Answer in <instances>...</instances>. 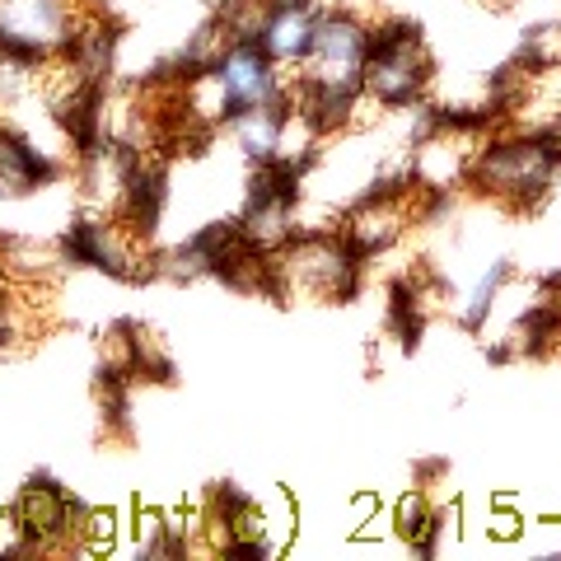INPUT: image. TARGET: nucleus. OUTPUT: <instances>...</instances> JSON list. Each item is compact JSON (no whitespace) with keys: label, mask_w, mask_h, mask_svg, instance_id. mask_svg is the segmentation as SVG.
<instances>
[{"label":"nucleus","mask_w":561,"mask_h":561,"mask_svg":"<svg viewBox=\"0 0 561 561\" xmlns=\"http://www.w3.org/2000/svg\"><path fill=\"white\" fill-rule=\"evenodd\" d=\"M435 80L431 47L412 20L370 24V61H365V103L383 113H412L426 103Z\"/></svg>","instance_id":"2"},{"label":"nucleus","mask_w":561,"mask_h":561,"mask_svg":"<svg viewBox=\"0 0 561 561\" xmlns=\"http://www.w3.org/2000/svg\"><path fill=\"white\" fill-rule=\"evenodd\" d=\"M323 0H272L267 20L257 28V47L280 66V70H300L305 57L313 51L319 38V20H323Z\"/></svg>","instance_id":"6"},{"label":"nucleus","mask_w":561,"mask_h":561,"mask_svg":"<svg viewBox=\"0 0 561 561\" xmlns=\"http://www.w3.org/2000/svg\"><path fill=\"white\" fill-rule=\"evenodd\" d=\"M61 257L76 267H94L113 280H146L154 276V249L146 239H136L127 225L108 210H90L76 216L61 234Z\"/></svg>","instance_id":"3"},{"label":"nucleus","mask_w":561,"mask_h":561,"mask_svg":"<svg viewBox=\"0 0 561 561\" xmlns=\"http://www.w3.org/2000/svg\"><path fill=\"white\" fill-rule=\"evenodd\" d=\"M515 61L529 70V76H552L561 70V14H548V20H534L519 33Z\"/></svg>","instance_id":"8"},{"label":"nucleus","mask_w":561,"mask_h":561,"mask_svg":"<svg viewBox=\"0 0 561 561\" xmlns=\"http://www.w3.org/2000/svg\"><path fill=\"white\" fill-rule=\"evenodd\" d=\"M542 290H548V295H557V300H561V267H557L552 276H542Z\"/></svg>","instance_id":"13"},{"label":"nucleus","mask_w":561,"mask_h":561,"mask_svg":"<svg viewBox=\"0 0 561 561\" xmlns=\"http://www.w3.org/2000/svg\"><path fill=\"white\" fill-rule=\"evenodd\" d=\"M61 179V164L38 150L20 127L0 122V197H28Z\"/></svg>","instance_id":"7"},{"label":"nucleus","mask_w":561,"mask_h":561,"mask_svg":"<svg viewBox=\"0 0 561 561\" xmlns=\"http://www.w3.org/2000/svg\"><path fill=\"white\" fill-rule=\"evenodd\" d=\"M557 164L548 160V150L538 146L534 131H496L486 136L468 169V187H478L482 197L511 206V210H538L552 197Z\"/></svg>","instance_id":"1"},{"label":"nucleus","mask_w":561,"mask_h":561,"mask_svg":"<svg viewBox=\"0 0 561 561\" xmlns=\"http://www.w3.org/2000/svg\"><path fill=\"white\" fill-rule=\"evenodd\" d=\"M76 20V0H0V51L33 70L61 61Z\"/></svg>","instance_id":"4"},{"label":"nucleus","mask_w":561,"mask_h":561,"mask_svg":"<svg viewBox=\"0 0 561 561\" xmlns=\"http://www.w3.org/2000/svg\"><path fill=\"white\" fill-rule=\"evenodd\" d=\"M505 280H511V262H491V272L478 280V290H472L468 300H463V309H459V323L463 328L478 332L486 323V313H491V305H496V295H501Z\"/></svg>","instance_id":"9"},{"label":"nucleus","mask_w":561,"mask_h":561,"mask_svg":"<svg viewBox=\"0 0 561 561\" xmlns=\"http://www.w3.org/2000/svg\"><path fill=\"white\" fill-rule=\"evenodd\" d=\"M482 5H496V10H505V5H515V0H482Z\"/></svg>","instance_id":"14"},{"label":"nucleus","mask_w":561,"mask_h":561,"mask_svg":"<svg viewBox=\"0 0 561 561\" xmlns=\"http://www.w3.org/2000/svg\"><path fill=\"white\" fill-rule=\"evenodd\" d=\"M84 519H90V505H80L57 478H47V472H33V478L24 482V491L14 496V505H10V524H14V534L24 538L28 552L80 542Z\"/></svg>","instance_id":"5"},{"label":"nucleus","mask_w":561,"mask_h":561,"mask_svg":"<svg viewBox=\"0 0 561 561\" xmlns=\"http://www.w3.org/2000/svg\"><path fill=\"white\" fill-rule=\"evenodd\" d=\"M20 337H24V332H20V313H14V305L0 295V356L14 351V342H20Z\"/></svg>","instance_id":"12"},{"label":"nucleus","mask_w":561,"mask_h":561,"mask_svg":"<svg viewBox=\"0 0 561 561\" xmlns=\"http://www.w3.org/2000/svg\"><path fill=\"white\" fill-rule=\"evenodd\" d=\"M486 534L491 538H519L524 534V515L515 511V496H496V511L486 515Z\"/></svg>","instance_id":"11"},{"label":"nucleus","mask_w":561,"mask_h":561,"mask_svg":"<svg viewBox=\"0 0 561 561\" xmlns=\"http://www.w3.org/2000/svg\"><path fill=\"white\" fill-rule=\"evenodd\" d=\"M117 534H122V515H117V511H90V519H84L80 548H84V552H113Z\"/></svg>","instance_id":"10"}]
</instances>
